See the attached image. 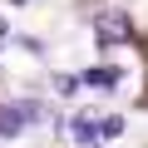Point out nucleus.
Segmentation results:
<instances>
[{"label":"nucleus","instance_id":"f257e3e1","mask_svg":"<svg viewBox=\"0 0 148 148\" xmlns=\"http://www.w3.org/2000/svg\"><path fill=\"white\" fill-rule=\"evenodd\" d=\"M94 30H99V40H104V45H119V40H128V30H133V25H128V15H123V10H99V15H94Z\"/></svg>","mask_w":148,"mask_h":148},{"label":"nucleus","instance_id":"f03ea898","mask_svg":"<svg viewBox=\"0 0 148 148\" xmlns=\"http://www.w3.org/2000/svg\"><path fill=\"white\" fill-rule=\"evenodd\" d=\"M5 109L20 119V128H30V123H45V119H49V109H45V104H35V99H15V104H5Z\"/></svg>","mask_w":148,"mask_h":148},{"label":"nucleus","instance_id":"7ed1b4c3","mask_svg":"<svg viewBox=\"0 0 148 148\" xmlns=\"http://www.w3.org/2000/svg\"><path fill=\"white\" fill-rule=\"evenodd\" d=\"M79 84H89V89H114V84H119V69H114V64H94V69L79 74Z\"/></svg>","mask_w":148,"mask_h":148},{"label":"nucleus","instance_id":"20e7f679","mask_svg":"<svg viewBox=\"0 0 148 148\" xmlns=\"http://www.w3.org/2000/svg\"><path fill=\"white\" fill-rule=\"evenodd\" d=\"M74 143H79V148H99V133H94V119H74Z\"/></svg>","mask_w":148,"mask_h":148},{"label":"nucleus","instance_id":"39448f33","mask_svg":"<svg viewBox=\"0 0 148 148\" xmlns=\"http://www.w3.org/2000/svg\"><path fill=\"white\" fill-rule=\"evenodd\" d=\"M94 133H99V143H109V138L123 133V119H104V123H94Z\"/></svg>","mask_w":148,"mask_h":148},{"label":"nucleus","instance_id":"423d86ee","mask_svg":"<svg viewBox=\"0 0 148 148\" xmlns=\"http://www.w3.org/2000/svg\"><path fill=\"white\" fill-rule=\"evenodd\" d=\"M5 35H10V25H5V20H0V40H5Z\"/></svg>","mask_w":148,"mask_h":148}]
</instances>
